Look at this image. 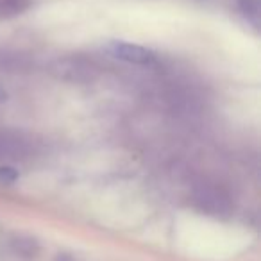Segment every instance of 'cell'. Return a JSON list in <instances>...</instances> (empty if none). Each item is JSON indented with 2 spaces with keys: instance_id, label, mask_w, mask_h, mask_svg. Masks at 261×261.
I'll return each instance as SVG.
<instances>
[{
  "instance_id": "cell-1",
  "label": "cell",
  "mask_w": 261,
  "mask_h": 261,
  "mask_svg": "<svg viewBox=\"0 0 261 261\" xmlns=\"http://www.w3.org/2000/svg\"><path fill=\"white\" fill-rule=\"evenodd\" d=\"M48 72L59 81L72 84H88L98 77V66L83 56H65L50 63Z\"/></svg>"
},
{
  "instance_id": "cell-2",
  "label": "cell",
  "mask_w": 261,
  "mask_h": 261,
  "mask_svg": "<svg viewBox=\"0 0 261 261\" xmlns=\"http://www.w3.org/2000/svg\"><path fill=\"white\" fill-rule=\"evenodd\" d=\"M108 52L113 58L129 63V65L149 66L156 61V54L150 48L136 43H127V41H111L108 45Z\"/></svg>"
},
{
  "instance_id": "cell-3",
  "label": "cell",
  "mask_w": 261,
  "mask_h": 261,
  "mask_svg": "<svg viewBox=\"0 0 261 261\" xmlns=\"http://www.w3.org/2000/svg\"><path fill=\"white\" fill-rule=\"evenodd\" d=\"M195 202L202 211H207L211 215H225L231 207L227 197L215 188H200L195 193Z\"/></svg>"
},
{
  "instance_id": "cell-4",
  "label": "cell",
  "mask_w": 261,
  "mask_h": 261,
  "mask_svg": "<svg viewBox=\"0 0 261 261\" xmlns=\"http://www.w3.org/2000/svg\"><path fill=\"white\" fill-rule=\"evenodd\" d=\"M27 143L23 138L9 133H0V161L22 160L27 154Z\"/></svg>"
},
{
  "instance_id": "cell-5",
  "label": "cell",
  "mask_w": 261,
  "mask_h": 261,
  "mask_svg": "<svg viewBox=\"0 0 261 261\" xmlns=\"http://www.w3.org/2000/svg\"><path fill=\"white\" fill-rule=\"evenodd\" d=\"M240 11L247 18V22L252 23L256 29L259 27V20H261L259 0H240Z\"/></svg>"
},
{
  "instance_id": "cell-6",
  "label": "cell",
  "mask_w": 261,
  "mask_h": 261,
  "mask_svg": "<svg viewBox=\"0 0 261 261\" xmlns=\"http://www.w3.org/2000/svg\"><path fill=\"white\" fill-rule=\"evenodd\" d=\"M29 8V0H0V18L15 16Z\"/></svg>"
},
{
  "instance_id": "cell-7",
  "label": "cell",
  "mask_w": 261,
  "mask_h": 261,
  "mask_svg": "<svg viewBox=\"0 0 261 261\" xmlns=\"http://www.w3.org/2000/svg\"><path fill=\"white\" fill-rule=\"evenodd\" d=\"M22 66V58L18 54H8V52H0V70L13 72Z\"/></svg>"
},
{
  "instance_id": "cell-8",
  "label": "cell",
  "mask_w": 261,
  "mask_h": 261,
  "mask_svg": "<svg viewBox=\"0 0 261 261\" xmlns=\"http://www.w3.org/2000/svg\"><path fill=\"white\" fill-rule=\"evenodd\" d=\"M16 177H18V174H16L15 168H11V167H2V168H0V179H2V181L13 182Z\"/></svg>"
},
{
  "instance_id": "cell-9",
  "label": "cell",
  "mask_w": 261,
  "mask_h": 261,
  "mask_svg": "<svg viewBox=\"0 0 261 261\" xmlns=\"http://www.w3.org/2000/svg\"><path fill=\"white\" fill-rule=\"evenodd\" d=\"M6 98H8V93H6V91L2 90V88H0V102H4Z\"/></svg>"
}]
</instances>
